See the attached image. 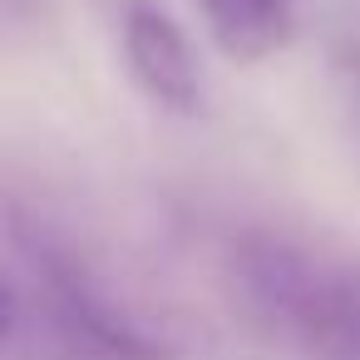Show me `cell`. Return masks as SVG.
<instances>
[{
	"label": "cell",
	"instance_id": "cell-1",
	"mask_svg": "<svg viewBox=\"0 0 360 360\" xmlns=\"http://www.w3.org/2000/svg\"><path fill=\"white\" fill-rule=\"evenodd\" d=\"M178 345L45 222L11 217L6 360H173Z\"/></svg>",
	"mask_w": 360,
	"mask_h": 360
},
{
	"label": "cell",
	"instance_id": "cell-2",
	"mask_svg": "<svg viewBox=\"0 0 360 360\" xmlns=\"http://www.w3.org/2000/svg\"><path fill=\"white\" fill-rule=\"evenodd\" d=\"M227 281L242 316L311 360H360V266L276 232L232 242Z\"/></svg>",
	"mask_w": 360,
	"mask_h": 360
},
{
	"label": "cell",
	"instance_id": "cell-3",
	"mask_svg": "<svg viewBox=\"0 0 360 360\" xmlns=\"http://www.w3.org/2000/svg\"><path fill=\"white\" fill-rule=\"evenodd\" d=\"M124 65L134 84L173 119H198L207 104L202 60L163 0H124Z\"/></svg>",
	"mask_w": 360,
	"mask_h": 360
},
{
	"label": "cell",
	"instance_id": "cell-4",
	"mask_svg": "<svg viewBox=\"0 0 360 360\" xmlns=\"http://www.w3.org/2000/svg\"><path fill=\"white\" fill-rule=\"evenodd\" d=\"M296 6L301 0H202V20L227 60L257 65L291 40Z\"/></svg>",
	"mask_w": 360,
	"mask_h": 360
}]
</instances>
